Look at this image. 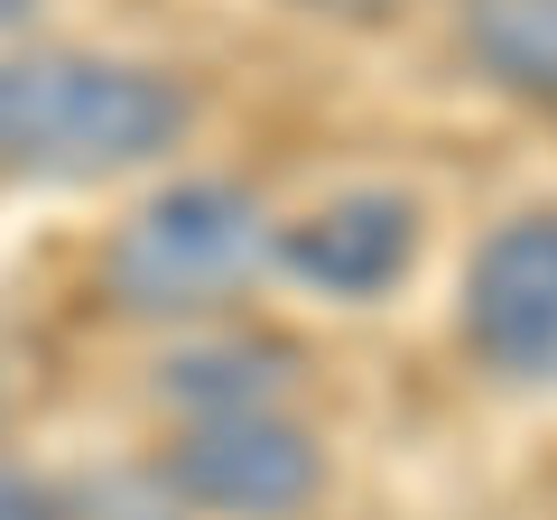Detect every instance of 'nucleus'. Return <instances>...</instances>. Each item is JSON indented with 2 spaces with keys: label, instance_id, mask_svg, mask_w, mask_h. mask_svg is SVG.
<instances>
[{
  "label": "nucleus",
  "instance_id": "nucleus-8",
  "mask_svg": "<svg viewBox=\"0 0 557 520\" xmlns=\"http://www.w3.org/2000/svg\"><path fill=\"white\" fill-rule=\"evenodd\" d=\"M0 520H65L57 493H47L38 474H20V465H0Z\"/></svg>",
  "mask_w": 557,
  "mask_h": 520
},
{
  "label": "nucleus",
  "instance_id": "nucleus-10",
  "mask_svg": "<svg viewBox=\"0 0 557 520\" xmlns=\"http://www.w3.org/2000/svg\"><path fill=\"white\" fill-rule=\"evenodd\" d=\"M0 419H10V391H0Z\"/></svg>",
  "mask_w": 557,
  "mask_h": 520
},
{
  "label": "nucleus",
  "instance_id": "nucleus-4",
  "mask_svg": "<svg viewBox=\"0 0 557 520\" xmlns=\"http://www.w3.org/2000/svg\"><path fill=\"white\" fill-rule=\"evenodd\" d=\"M456 325L502 391H557V214H511L474 242Z\"/></svg>",
  "mask_w": 557,
  "mask_h": 520
},
{
  "label": "nucleus",
  "instance_id": "nucleus-3",
  "mask_svg": "<svg viewBox=\"0 0 557 520\" xmlns=\"http://www.w3.org/2000/svg\"><path fill=\"white\" fill-rule=\"evenodd\" d=\"M159 483L196 520H298L325 493V446L288 409H242V419H186L159 456Z\"/></svg>",
  "mask_w": 557,
  "mask_h": 520
},
{
  "label": "nucleus",
  "instance_id": "nucleus-7",
  "mask_svg": "<svg viewBox=\"0 0 557 520\" xmlns=\"http://www.w3.org/2000/svg\"><path fill=\"white\" fill-rule=\"evenodd\" d=\"M456 47L511 102L557 112V0H456Z\"/></svg>",
  "mask_w": 557,
  "mask_h": 520
},
{
  "label": "nucleus",
  "instance_id": "nucleus-5",
  "mask_svg": "<svg viewBox=\"0 0 557 520\" xmlns=\"http://www.w3.org/2000/svg\"><path fill=\"white\" fill-rule=\"evenodd\" d=\"M270 270H288L298 288L335 307H372L418 270V205L391 186H344L270 233Z\"/></svg>",
  "mask_w": 557,
  "mask_h": 520
},
{
  "label": "nucleus",
  "instance_id": "nucleus-6",
  "mask_svg": "<svg viewBox=\"0 0 557 520\" xmlns=\"http://www.w3.org/2000/svg\"><path fill=\"white\" fill-rule=\"evenodd\" d=\"M298 381V354L270 335H186L159 362V400L177 419H242V409H278Z\"/></svg>",
  "mask_w": 557,
  "mask_h": 520
},
{
  "label": "nucleus",
  "instance_id": "nucleus-9",
  "mask_svg": "<svg viewBox=\"0 0 557 520\" xmlns=\"http://www.w3.org/2000/svg\"><path fill=\"white\" fill-rule=\"evenodd\" d=\"M307 10H354V20H372V10H391V0H307Z\"/></svg>",
  "mask_w": 557,
  "mask_h": 520
},
{
  "label": "nucleus",
  "instance_id": "nucleus-2",
  "mask_svg": "<svg viewBox=\"0 0 557 520\" xmlns=\"http://www.w3.org/2000/svg\"><path fill=\"white\" fill-rule=\"evenodd\" d=\"M270 233L251 186L233 177H177L139 205L131 223H112L102 242V298L139 325H205L270 270Z\"/></svg>",
  "mask_w": 557,
  "mask_h": 520
},
{
  "label": "nucleus",
  "instance_id": "nucleus-1",
  "mask_svg": "<svg viewBox=\"0 0 557 520\" xmlns=\"http://www.w3.org/2000/svg\"><path fill=\"white\" fill-rule=\"evenodd\" d=\"M196 131V94L168 65L94 47L0 57V177L10 186H102L159 168Z\"/></svg>",
  "mask_w": 557,
  "mask_h": 520
}]
</instances>
